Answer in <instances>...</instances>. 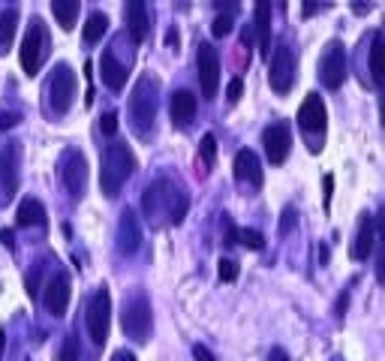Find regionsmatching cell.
I'll return each mask as SVG.
<instances>
[{
    "mask_svg": "<svg viewBox=\"0 0 385 361\" xmlns=\"http://www.w3.org/2000/svg\"><path fill=\"white\" fill-rule=\"evenodd\" d=\"M136 169V157L124 142H111L106 148V157H103V169H99V187L108 199H115L120 193V187L130 180Z\"/></svg>",
    "mask_w": 385,
    "mask_h": 361,
    "instance_id": "1",
    "label": "cell"
},
{
    "mask_svg": "<svg viewBox=\"0 0 385 361\" xmlns=\"http://www.w3.org/2000/svg\"><path fill=\"white\" fill-rule=\"evenodd\" d=\"M157 118V82L141 76L136 82V90L130 97V120H133L136 136H148Z\"/></svg>",
    "mask_w": 385,
    "mask_h": 361,
    "instance_id": "2",
    "label": "cell"
},
{
    "mask_svg": "<svg viewBox=\"0 0 385 361\" xmlns=\"http://www.w3.org/2000/svg\"><path fill=\"white\" fill-rule=\"evenodd\" d=\"M120 325H124L127 337H133L136 344H148L150 328H154V316H150V301L148 295L136 292L133 298L124 304V316H120Z\"/></svg>",
    "mask_w": 385,
    "mask_h": 361,
    "instance_id": "3",
    "label": "cell"
},
{
    "mask_svg": "<svg viewBox=\"0 0 385 361\" xmlns=\"http://www.w3.org/2000/svg\"><path fill=\"white\" fill-rule=\"evenodd\" d=\"M48 45H52V39H48L46 24L39 18H34V24L27 27V34L22 39V69L27 76L39 73V66H43V60L48 55Z\"/></svg>",
    "mask_w": 385,
    "mask_h": 361,
    "instance_id": "4",
    "label": "cell"
},
{
    "mask_svg": "<svg viewBox=\"0 0 385 361\" xmlns=\"http://www.w3.org/2000/svg\"><path fill=\"white\" fill-rule=\"evenodd\" d=\"M108 325H111V295L106 286H99L88 301V334L97 346L108 340Z\"/></svg>",
    "mask_w": 385,
    "mask_h": 361,
    "instance_id": "5",
    "label": "cell"
},
{
    "mask_svg": "<svg viewBox=\"0 0 385 361\" xmlns=\"http://www.w3.org/2000/svg\"><path fill=\"white\" fill-rule=\"evenodd\" d=\"M48 99H52V112L55 115H66L69 106L76 99V73L66 64H57L48 78Z\"/></svg>",
    "mask_w": 385,
    "mask_h": 361,
    "instance_id": "6",
    "label": "cell"
},
{
    "mask_svg": "<svg viewBox=\"0 0 385 361\" xmlns=\"http://www.w3.org/2000/svg\"><path fill=\"white\" fill-rule=\"evenodd\" d=\"M60 178H64L66 190H69V193H73L76 199L85 196V190H88V163H85V154H82V150L69 148L66 154H64V160H60Z\"/></svg>",
    "mask_w": 385,
    "mask_h": 361,
    "instance_id": "7",
    "label": "cell"
},
{
    "mask_svg": "<svg viewBox=\"0 0 385 361\" xmlns=\"http://www.w3.org/2000/svg\"><path fill=\"white\" fill-rule=\"evenodd\" d=\"M268 82L274 87V94H286L295 82V55H292V48L283 43L277 45L274 57H271V66H268Z\"/></svg>",
    "mask_w": 385,
    "mask_h": 361,
    "instance_id": "8",
    "label": "cell"
},
{
    "mask_svg": "<svg viewBox=\"0 0 385 361\" xmlns=\"http://www.w3.org/2000/svg\"><path fill=\"white\" fill-rule=\"evenodd\" d=\"M18 178H22V145L6 142L0 148V187H4V199L15 196Z\"/></svg>",
    "mask_w": 385,
    "mask_h": 361,
    "instance_id": "9",
    "label": "cell"
},
{
    "mask_svg": "<svg viewBox=\"0 0 385 361\" xmlns=\"http://www.w3.org/2000/svg\"><path fill=\"white\" fill-rule=\"evenodd\" d=\"M319 78L328 90H337L346 82V48H343V43H331L326 48L322 64H319Z\"/></svg>",
    "mask_w": 385,
    "mask_h": 361,
    "instance_id": "10",
    "label": "cell"
},
{
    "mask_svg": "<svg viewBox=\"0 0 385 361\" xmlns=\"http://www.w3.org/2000/svg\"><path fill=\"white\" fill-rule=\"evenodd\" d=\"M199 82H202V94L208 99L217 97V85H220V55L214 52V45L202 43L199 45Z\"/></svg>",
    "mask_w": 385,
    "mask_h": 361,
    "instance_id": "11",
    "label": "cell"
},
{
    "mask_svg": "<svg viewBox=\"0 0 385 361\" xmlns=\"http://www.w3.org/2000/svg\"><path fill=\"white\" fill-rule=\"evenodd\" d=\"M262 145H265L268 163H271V166H280L283 160L289 157V148H292L289 127H286V124H271L265 133H262Z\"/></svg>",
    "mask_w": 385,
    "mask_h": 361,
    "instance_id": "12",
    "label": "cell"
},
{
    "mask_svg": "<svg viewBox=\"0 0 385 361\" xmlns=\"http://www.w3.org/2000/svg\"><path fill=\"white\" fill-rule=\"evenodd\" d=\"M69 295H73L69 277H66V274H55V277L46 283L43 304H46V310H48L52 316H64V313H66V304H69Z\"/></svg>",
    "mask_w": 385,
    "mask_h": 361,
    "instance_id": "13",
    "label": "cell"
},
{
    "mask_svg": "<svg viewBox=\"0 0 385 361\" xmlns=\"http://www.w3.org/2000/svg\"><path fill=\"white\" fill-rule=\"evenodd\" d=\"M326 103H322L319 94H307L298 108V127L304 133H322L326 129Z\"/></svg>",
    "mask_w": 385,
    "mask_h": 361,
    "instance_id": "14",
    "label": "cell"
},
{
    "mask_svg": "<svg viewBox=\"0 0 385 361\" xmlns=\"http://www.w3.org/2000/svg\"><path fill=\"white\" fill-rule=\"evenodd\" d=\"M139 247H141V226H139L136 211L127 208L124 214H120V223H118V250L124 256H133Z\"/></svg>",
    "mask_w": 385,
    "mask_h": 361,
    "instance_id": "15",
    "label": "cell"
},
{
    "mask_svg": "<svg viewBox=\"0 0 385 361\" xmlns=\"http://www.w3.org/2000/svg\"><path fill=\"white\" fill-rule=\"evenodd\" d=\"M232 172H235V180H238V184L262 187V163H259V157L253 154L250 148H241L238 154H235Z\"/></svg>",
    "mask_w": 385,
    "mask_h": 361,
    "instance_id": "16",
    "label": "cell"
},
{
    "mask_svg": "<svg viewBox=\"0 0 385 361\" xmlns=\"http://www.w3.org/2000/svg\"><path fill=\"white\" fill-rule=\"evenodd\" d=\"M373 244H377V226H373V217L361 214L356 238H352V247H349V256L356 259V262H364V259L373 253Z\"/></svg>",
    "mask_w": 385,
    "mask_h": 361,
    "instance_id": "17",
    "label": "cell"
},
{
    "mask_svg": "<svg viewBox=\"0 0 385 361\" xmlns=\"http://www.w3.org/2000/svg\"><path fill=\"white\" fill-rule=\"evenodd\" d=\"M127 27H130L133 43H145L148 34H150V9H148V3L130 0L127 3Z\"/></svg>",
    "mask_w": 385,
    "mask_h": 361,
    "instance_id": "18",
    "label": "cell"
},
{
    "mask_svg": "<svg viewBox=\"0 0 385 361\" xmlns=\"http://www.w3.org/2000/svg\"><path fill=\"white\" fill-rule=\"evenodd\" d=\"M196 94L187 87H181L172 94V120H175L178 127H187L192 118H196Z\"/></svg>",
    "mask_w": 385,
    "mask_h": 361,
    "instance_id": "19",
    "label": "cell"
},
{
    "mask_svg": "<svg viewBox=\"0 0 385 361\" xmlns=\"http://www.w3.org/2000/svg\"><path fill=\"white\" fill-rule=\"evenodd\" d=\"M141 208H145L148 217H157L160 208L172 211V187H169V180H157L150 190H145V196H141Z\"/></svg>",
    "mask_w": 385,
    "mask_h": 361,
    "instance_id": "20",
    "label": "cell"
},
{
    "mask_svg": "<svg viewBox=\"0 0 385 361\" xmlns=\"http://www.w3.org/2000/svg\"><path fill=\"white\" fill-rule=\"evenodd\" d=\"M99 76H103L108 90H124V85H127V66L111 52H106L99 57Z\"/></svg>",
    "mask_w": 385,
    "mask_h": 361,
    "instance_id": "21",
    "label": "cell"
},
{
    "mask_svg": "<svg viewBox=\"0 0 385 361\" xmlns=\"http://www.w3.org/2000/svg\"><path fill=\"white\" fill-rule=\"evenodd\" d=\"M253 18H256V43H259V55L268 57V48H271V3L259 0L253 6Z\"/></svg>",
    "mask_w": 385,
    "mask_h": 361,
    "instance_id": "22",
    "label": "cell"
},
{
    "mask_svg": "<svg viewBox=\"0 0 385 361\" xmlns=\"http://www.w3.org/2000/svg\"><path fill=\"white\" fill-rule=\"evenodd\" d=\"M15 223L18 226H46V208L39 199H22L18 205V214H15Z\"/></svg>",
    "mask_w": 385,
    "mask_h": 361,
    "instance_id": "23",
    "label": "cell"
},
{
    "mask_svg": "<svg viewBox=\"0 0 385 361\" xmlns=\"http://www.w3.org/2000/svg\"><path fill=\"white\" fill-rule=\"evenodd\" d=\"M15 24H18V9H15V6L0 9V55H6L9 45H13Z\"/></svg>",
    "mask_w": 385,
    "mask_h": 361,
    "instance_id": "24",
    "label": "cell"
},
{
    "mask_svg": "<svg viewBox=\"0 0 385 361\" xmlns=\"http://www.w3.org/2000/svg\"><path fill=\"white\" fill-rule=\"evenodd\" d=\"M368 69H370V78H373V87L382 90V34H373V43H370V52H368Z\"/></svg>",
    "mask_w": 385,
    "mask_h": 361,
    "instance_id": "25",
    "label": "cell"
},
{
    "mask_svg": "<svg viewBox=\"0 0 385 361\" xmlns=\"http://www.w3.org/2000/svg\"><path fill=\"white\" fill-rule=\"evenodd\" d=\"M78 9H82V3H78V0H55V3H52V13H55L57 24L64 27V30H73V27H76Z\"/></svg>",
    "mask_w": 385,
    "mask_h": 361,
    "instance_id": "26",
    "label": "cell"
},
{
    "mask_svg": "<svg viewBox=\"0 0 385 361\" xmlns=\"http://www.w3.org/2000/svg\"><path fill=\"white\" fill-rule=\"evenodd\" d=\"M106 30H108V18L103 13H94L85 22V30H82V36H85V43H99V39L106 36Z\"/></svg>",
    "mask_w": 385,
    "mask_h": 361,
    "instance_id": "27",
    "label": "cell"
},
{
    "mask_svg": "<svg viewBox=\"0 0 385 361\" xmlns=\"http://www.w3.org/2000/svg\"><path fill=\"white\" fill-rule=\"evenodd\" d=\"M199 157H202V163H205V172H208V169L214 166V157H217V139H214V133H205V136H202Z\"/></svg>",
    "mask_w": 385,
    "mask_h": 361,
    "instance_id": "28",
    "label": "cell"
},
{
    "mask_svg": "<svg viewBox=\"0 0 385 361\" xmlns=\"http://www.w3.org/2000/svg\"><path fill=\"white\" fill-rule=\"evenodd\" d=\"M78 355H82V346H78V337H76V331H73V334L64 337V346H60L57 361H78Z\"/></svg>",
    "mask_w": 385,
    "mask_h": 361,
    "instance_id": "29",
    "label": "cell"
},
{
    "mask_svg": "<svg viewBox=\"0 0 385 361\" xmlns=\"http://www.w3.org/2000/svg\"><path fill=\"white\" fill-rule=\"evenodd\" d=\"M235 241H241L247 250H262V247H265V235L256 232V229H241V232H235Z\"/></svg>",
    "mask_w": 385,
    "mask_h": 361,
    "instance_id": "30",
    "label": "cell"
},
{
    "mask_svg": "<svg viewBox=\"0 0 385 361\" xmlns=\"http://www.w3.org/2000/svg\"><path fill=\"white\" fill-rule=\"evenodd\" d=\"M217 274H220L223 283H235V280H238V262H232V259H220Z\"/></svg>",
    "mask_w": 385,
    "mask_h": 361,
    "instance_id": "31",
    "label": "cell"
},
{
    "mask_svg": "<svg viewBox=\"0 0 385 361\" xmlns=\"http://www.w3.org/2000/svg\"><path fill=\"white\" fill-rule=\"evenodd\" d=\"M295 226H298V211L292 205H286L283 208V214H280V235H289Z\"/></svg>",
    "mask_w": 385,
    "mask_h": 361,
    "instance_id": "32",
    "label": "cell"
},
{
    "mask_svg": "<svg viewBox=\"0 0 385 361\" xmlns=\"http://www.w3.org/2000/svg\"><path fill=\"white\" fill-rule=\"evenodd\" d=\"M232 22H235V18H232V15H217L214 22H211V34L223 39V36H226L229 30H232Z\"/></svg>",
    "mask_w": 385,
    "mask_h": 361,
    "instance_id": "33",
    "label": "cell"
},
{
    "mask_svg": "<svg viewBox=\"0 0 385 361\" xmlns=\"http://www.w3.org/2000/svg\"><path fill=\"white\" fill-rule=\"evenodd\" d=\"M241 97H244V78H232L229 87H226V99L229 103H238Z\"/></svg>",
    "mask_w": 385,
    "mask_h": 361,
    "instance_id": "34",
    "label": "cell"
},
{
    "mask_svg": "<svg viewBox=\"0 0 385 361\" xmlns=\"http://www.w3.org/2000/svg\"><path fill=\"white\" fill-rule=\"evenodd\" d=\"M103 133L106 136H115L118 133V112H106L103 115Z\"/></svg>",
    "mask_w": 385,
    "mask_h": 361,
    "instance_id": "35",
    "label": "cell"
},
{
    "mask_svg": "<svg viewBox=\"0 0 385 361\" xmlns=\"http://www.w3.org/2000/svg\"><path fill=\"white\" fill-rule=\"evenodd\" d=\"M15 124H22V115H15V112H0V129H9V127H15Z\"/></svg>",
    "mask_w": 385,
    "mask_h": 361,
    "instance_id": "36",
    "label": "cell"
},
{
    "mask_svg": "<svg viewBox=\"0 0 385 361\" xmlns=\"http://www.w3.org/2000/svg\"><path fill=\"white\" fill-rule=\"evenodd\" d=\"M322 196H326V211L331 208V196H334V178L326 175L322 178Z\"/></svg>",
    "mask_w": 385,
    "mask_h": 361,
    "instance_id": "37",
    "label": "cell"
},
{
    "mask_svg": "<svg viewBox=\"0 0 385 361\" xmlns=\"http://www.w3.org/2000/svg\"><path fill=\"white\" fill-rule=\"evenodd\" d=\"M192 358H196V361H217L214 355H211V349H208V346H202V344H199V346H192Z\"/></svg>",
    "mask_w": 385,
    "mask_h": 361,
    "instance_id": "38",
    "label": "cell"
},
{
    "mask_svg": "<svg viewBox=\"0 0 385 361\" xmlns=\"http://www.w3.org/2000/svg\"><path fill=\"white\" fill-rule=\"evenodd\" d=\"M319 9H328V3H304V6H301V15L310 18L313 13H319Z\"/></svg>",
    "mask_w": 385,
    "mask_h": 361,
    "instance_id": "39",
    "label": "cell"
},
{
    "mask_svg": "<svg viewBox=\"0 0 385 361\" xmlns=\"http://www.w3.org/2000/svg\"><path fill=\"white\" fill-rule=\"evenodd\" d=\"M178 43H181V34H178L175 27H169V30H166V45H169V48H181Z\"/></svg>",
    "mask_w": 385,
    "mask_h": 361,
    "instance_id": "40",
    "label": "cell"
},
{
    "mask_svg": "<svg viewBox=\"0 0 385 361\" xmlns=\"http://www.w3.org/2000/svg\"><path fill=\"white\" fill-rule=\"evenodd\" d=\"M214 9H220L223 15H235L238 13V3H214Z\"/></svg>",
    "mask_w": 385,
    "mask_h": 361,
    "instance_id": "41",
    "label": "cell"
},
{
    "mask_svg": "<svg viewBox=\"0 0 385 361\" xmlns=\"http://www.w3.org/2000/svg\"><path fill=\"white\" fill-rule=\"evenodd\" d=\"M268 361H292L286 353H283V349L277 346V349H271V355H268Z\"/></svg>",
    "mask_w": 385,
    "mask_h": 361,
    "instance_id": "42",
    "label": "cell"
},
{
    "mask_svg": "<svg viewBox=\"0 0 385 361\" xmlns=\"http://www.w3.org/2000/svg\"><path fill=\"white\" fill-rule=\"evenodd\" d=\"M373 9V3H352V13H358V15H368Z\"/></svg>",
    "mask_w": 385,
    "mask_h": 361,
    "instance_id": "43",
    "label": "cell"
},
{
    "mask_svg": "<svg viewBox=\"0 0 385 361\" xmlns=\"http://www.w3.org/2000/svg\"><path fill=\"white\" fill-rule=\"evenodd\" d=\"M346 304H349V292H346V295H343V298L337 301V316H343V313H346Z\"/></svg>",
    "mask_w": 385,
    "mask_h": 361,
    "instance_id": "44",
    "label": "cell"
},
{
    "mask_svg": "<svg viewBox=\"0 0 385 361\" xmlns=\"http://www.w3.org/2000/svg\"><path fill=\"white\" fill-rule=\"evenodd\" d=\"M115 361H136V355H133V353H118Z\"/></svg>",
    "mask_w": 385,
    "mask_h": 361,
    "instance_id": "45",
    "label": "cell"
},
{
    "mask_svg": "<svg viewBox=\"0 0 385 361\" xmlns=\"http://www.w3.org/2000/svg\"><path fill=\"white\" fill-rule=\"evenodd\" d=\"M0 241H4V244H9V247H13V232H9V229H6V232H0Z\"/></svg>",
    "mask_w": 385,
    "mask_h": 361,
    "instance_id": "46",
    "label": "cell"
},
{
    "mask_svg": "<svg viewBox=\"0 0 385 361\" xmlns=\"http://www.w3.org/2000/svg\"><path fill=\"white\" fill-rule=\"evenodd\" d=\"M319 259H322V265H326V262H328V247H326V244H322V247H319Z\"/></svg>",
    "mask_w": 385,
    "mask_h": 361,
    "instance_id": "47",
    "label": "cell"
},
{
    "mask_svg": "<svg viewBox=\"0 0 385 361\" xmlns=\"http://www.w3.org/2000/svg\"><path fill=\"white\" fill-rule=\"evenodd\" d=\"M4 349H6V331H0V358H4Z\"/></svg>",
    "mask_w": 385,
    "mask_h": 361,
    "instance_id": "48",
    "label": "cell"
}]
</instances>
